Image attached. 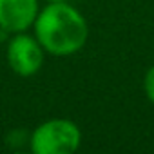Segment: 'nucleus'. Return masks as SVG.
I'll use <instances>...</instances> for the list:
<instances>
[{
	"instance_id": "423d86ee",
	"label": "nucleus",
	"mask_w": 154,
	"mask_h": 154,
	"mask_svg": "<svg viewBox=\"0 0 154 154\" xmlns=\"http://www.w3.org/2000/svg\"><path fill=\"white\" fill-rule=\"evenodd\" d=\"M51 2H63V0H51Z\"/></svg>"
},
{
	"instance_id": "20e7f679",
	"label": "nucleus",
	"mask_w": 154,
	"mask_h": 154,
	"mask_svg": "<svg viewBox=\"0 0 154 154\" xmlns=\"http://www.w3.org/2000/svg\"><path fill=\"white\" fill-rule=\"evenodd\" d=\"M36 0H0V27L20 33L26 31L36 18Z\"/></svg>"
},
{
	"instance_id": "39448f33",
	"label": "nucleus",
	"mask_w": 154,
	"mask_h": 154,
	"mask_svg": "<svg viewBox=\"0 0 154 154\" xmlns=\"http://www.w3.org/2000/svg\"><path fill=\"white\" fill-rule=\"evenodd\" d=\"M145 93H147L149 100L154 103V65L149 69V72L145 76Z\"/></svg>"
},
{
	"instance_id": "f03ea898",
	"label": "nucleus",
	"mask_w": 154,
	"mask_h": 154,
	"mask_svg": "<svg viewBox=\"0 0 154 154\" xmlns=\"http://www.w3.org/2000/svg\"><path fill=\"white\" fill-rule=\"evenodd\" d=\"M80 129L69 120H49L36 127L31 149L36 154H71L80 145Z\"/></svg>"
},
{
	"instance_id": "f257e3e1",
	"label": "nucleus",
	"mask_w": 154,
	"mask_h": 154,
	"mask_svg": "<svg viewBox=\"0 0 154 154\" xmlns=\"http://www.w3.org/2000/svg\"><path fill=\"white\" fill-rule=\"evenodd\" d=\"M40 45L56 56H67L80 51L87 42V22L72 6L53 2L35 22Z\"/></svg>"
},
{
	"instance_id": "7ed1b4c3",
	"label": "nucleus",
	"mask_w": 154,
	"mask_h": 154,
	"mask_svg": "<svg viewBox=\"0 0 154 154\" xmlns=\"http://www.w3.org/2000/svg\"><path fill=\"white\" fill-rule=\"evenodd\" d=\"M8 62L11 69L20 76L35 74L44 62V51L40 42L26 35L15 36L8 47Z\"/></svg>"
}]
</instances>
